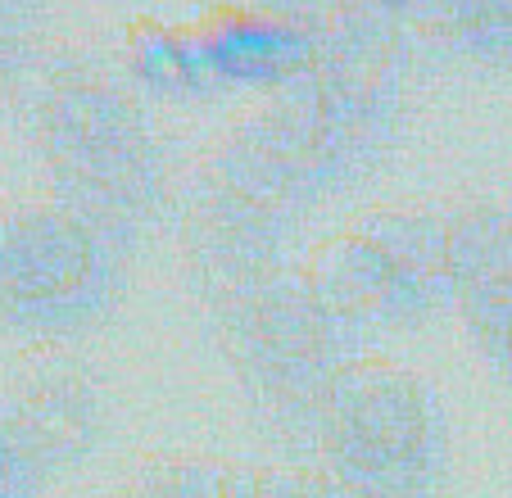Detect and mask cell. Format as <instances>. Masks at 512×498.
Segmentation results:
<instances>
[{
  "label": "cell",
  "mask_w": 512,
  "mask_h": 498,
  "mask_svg": "<svg viewBox=\"0 0 512 498\" xmlns=\"http://www.w3.org/2000/svg\"><path fill=\"white\" fill-rule=\"evenodd\" d=\"M23 132L50 191L136 240L177 204L164 136L118 64L96 50H50L23 82Z\"/></svg>",
  "instance_id": "6da1fadb"
},
{
  "label": "cell",
  "mask_w": 512,
  "mask_h": 498,
  "mask_svg": "<svg viewBox=\"0 0 512 498\" xmlns=\"http://www.w3.org/2000/svg\"><path fill=\"white\" fill-rule=\"evenodd\" d=\"M213 336L254 422L281 449L318 444L327 390L358 354H368V336L322 304L300 263L213 299Z\"/></svg>",
  "instance_id": "7a4b0ae2"
},
{
  "label": "cell",
  "mask_w": 512,
  "mask_h": 498,
  "mask_svg": "<svg viewBox=\"0 0 512 498\" xmlns=\"http://www.w3.org/2000/svg\"><path fill=\"white\" fill-rule=\"evenodd\" d=\"M132 240L64 195L0 200V326L50 349L109 313Z\"/></svg>",
  "instance_id": "3957f363"
},
{
  "label": "cell",
  "mask_w": 512,
  "mask_h": 498,
  "mask_svg": "<svg viewBox=\"0 0 512 498\" xmlns=\"http://www.w3.org/2000/svg\"><path fill=\"white\" fill-rule=\"evenodd\" d=\"M313 453L358 498H426L449 458L440 394L395 358L358 354L327 390Z\"/></svg>",
  "instance_id": "277c9868"
},
{
  "label": "cell",
  "mask_w": 512,
  "mask_h": 498,
  "mask_svg": "<svg viewBox=\"0 0 512 498\" xmlns=\"http://www.w3.org/2000/svg\"><path fill=\"white\" fill-rule=\"evenodd\" d=\"M449 213L372 204L304 254L300 272L354 331H404L449 304Z\"/></svg>",
  "instance_id": "5b68a950"
},
{
  "label": "cell",
  "mask_w": 512,
  "mask_h": 498,
  "mask_svg": "<svg viewBox=\"0 0 512 498\" xmlns=\"http://www.w3.org/2000/svg\"><path fill=\"white\" fill-rule=\"evenodd\" d=\"M449 304L463 331L503 376H512V182L449 209Z\"/></svg>",
  "instance_id": "8992f818"
},
{
  "label": "cell",
  "mask_w": 512,
  "mask_h": 498,
  "mask_svg": "<svg viewBox=\"0 0 512 498\" xmlns=\"http://www.w3.org/2000/svg\"><path fill=\"white\" fill-rule=\"evenodd\" d=\"M0 412L46 476L87 458L105 426V399H100L96 376L55 345L37 349L19 367V376L0 394Z\"/></svg>",
  "instance_id": "52a82bcc"
},
{
  "label": "cell",
  "mask_w": 512,
  "mask_h": 498,
  "mask_svg": "<svg viewBox=\"0 0 512 498\" xmlns=\"http://www.w3.org/2000/svg\"><path fill=\"white\" fill-rule=\"evenodd\" d=\"M413 46L472 64H512V0H454V5H399Z\"/></svg>",
  "instance_id": "ba28073f"
},
{
  "label": "cell",
  "mask_w": 512,
  "mask_h": 498,
  "mask_svg": "<svg viewBox=\"0 0 512 498\" xmlns=\"http://www.w3.org/2000/svg\"><path fill=\"white\" fill-rule=\"evenodd\" d=\"M254 467L200 453H155L132 467L114 498H250Z\"/></svg>",
  "instance_id": "9c48e42d"
},
{
  "label": "cell",
  "mask_w": 512,
  "mask_h": 498,
  "mask_svg": "<svg viewBox=\"0 0 512 498\" xmlns=\"http://www.w3.org/2000/svg\"><path fill=\"white\" fill-rule=\"evenodd\" d=\"M37 64V14L23 5H0V100L23 91Z\"/></svg>",
  "instance_id": "30bf717a"
},
{
  "label": "cell",
  "mask_w": 512,
  "mask_h": 498,
  "mask_svg": "<svg viewBox=\"0 0 512 498\" xmlns=\"http://www.w3.org/2000/svg\"><path fill=\"white\" fill-rule=\"evenodd\" d=\"M250 498H358L322 467H254Z\"/></svg>",
  "instance_id": "8fae6325"
},
{
  "label": "cell",
  "mask_w": 512,
  "mask_h": 498,
  "mask_svg": "<svg viewBox=\"0 0 512 498\" xmlns=\"http://www.w3.org/2000/svg\"><path fill=\"white\" fill-rule=\"evenodd\" d=\"M46 480L50 476L41 471V462L32 458L28 444L14 435V426L0 412V498H37Z\"/></svg>",
  "instance_id": "7c38bea8"
}]
</instances>
